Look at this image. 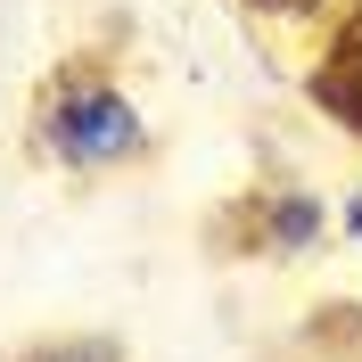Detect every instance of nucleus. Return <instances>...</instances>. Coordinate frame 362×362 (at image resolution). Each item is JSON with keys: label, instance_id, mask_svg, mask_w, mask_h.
<instances>
[{"label": "nucleus", "instance_id": "1", "mask_svg": "<svg viewBox=\"0 0 362 362\" xmlns=\"http://www.w3.org/2000/svg\"><path fill=\"white\" fill-rule=\"evenodd\" d=\"M49 140H58V157L74 165H115L140 148V115L132 99H115L107 83H74L66 99H58V115H49Z\"/></svg>", "mask_w": 362, "mask_h": 362}, {"label": "nucleus", "instance_id": "2", "mask_svg": "<svg viewBox=\"0 0 362 362\" xmlns=\"http://www.w3.org/2000/svg\"><path fill=\"white\" fill-rule=\"evenodd\" d=\"M313 230H321V214H313V206H305V198H280V239H288V247H305Z\"/></svg>", "mask_w": 362, "mask_h": 362}, {"label": "nucleus", "instance_id": "3", "mask_svg": "<svg viewBox=\"0 0 362 362\" xmlns=\"http://www.w3.org/2000/svg\"><path fill=\"white\" fill-rule=\"evenodd\" d=\"M33 362H115V346H107V338H74V346H49V354H33Z\"/></svg>", "mask_w": 362, "mask_h": 362}, {"label": "nucleus", "instance_id": "4", "mask_svg": "<svg viewBox=\"0 0 362 362\" xmlns=\"http://www.w3.org/2000/svg\"><path fill=\"white\" fill-rule=\"evenodd\" d=\"M329 107H346V115L362 124V74H354V83H329Z\"/></svg>", "mask_w": 362, "mask_h": 362}]
</instances>
